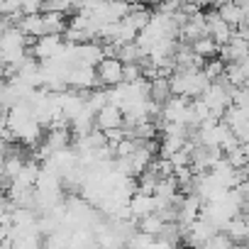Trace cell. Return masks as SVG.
<instances>
[{"label": "cell", "mask_w": 249, "mask_h": 249, "mask_svg": "<svg viewBox=\"0 0 249 249\" xmlns=\"http://www.w3.org/2000/svg\"><path fill=\"white\" fill-rule=\"evenodd\" d=\"M122 69L124 64L117 56H105L98 66H95V78H98V88H117L122 86Z\"/></svg>", "instance_id": "6da1fadb"}, {"label": "cell", "mask_w": 249, "mask_h": 249, "mask_svg": "<svg viewBox=\"0 0 249 249\" xmlns=\"http://www.w3.org/2000/svg\"><path fill=\"white\" fill-rule=\"evenodd\" d=\"M66 86L76 93H90L98 88V78H95V69H88V66H73L69 71V78H66Z\"/></svg>", "instance_id": "7a4b0ae2"}, {"label": "cell", "mask_w": 249, "mask_h": 249, "mask_svg": "<svg viewBox=\"0 0 249 249\" xmlns=\"http://www.w3.org/2000/svg\"><path fill=\"white\" fill-rule=\"evenodd\" d=\"M205 25H208V37H210L217 47H225V44L232 39V35H234V30L222 22V18L217 15L215 8L205 10Z\"/></svg>", "instance_id": "3957f363"}, {"label": "cell", "mask_w": 249, "mask_h": 249, "mask_svg": "<svg viewBox=\"0 0 249 249\" xmlns=\"http://www.w3.org/2000/svg\"><path fill=\"white\" fill-rule=\"evenodd\" d=\"M120 127H124V115L117 105H105L95 115V130L107 132V130H120Z\"/></svg>", "instance_id": "277c9868"}, {"label": "cell", "mask_w": 249, "mask_h": 249, "mask_svg": "<svg viewBox=\"0 0 249 249\" xmlns=\"http://www.w3.org/2000/svg\"><path fill=\"white\" fill-rule=\"evenodd\" d=\"M127 213H130L132 220H142V217L157 213V200H154V196H144V193L135 191V196H132L130 203H127Z\"/></svg>", "instance_id": "5b68a950"}, {"label": "cell", "mask_w": 249, "mask_h": 249, "mask_svg": "<svg viewBox=\"0 0 249 249\" xmlns=\"http://www.w3.org/2000/svg\"><path fill=\"white\" fill-rule=\"evenodd\" d=\"M215 10H217V15L222 18V22L230 25L234 32L249 20V18L244 15V10L239 8V3H222V5H215Z\"/></svg>", "instance_id": "8992f818"}, {"label": "cell", "mask_w": 249, "mask_h": 249, "mask_svg": "<svg viewBox=\"0 0 249 249\" xmlns=\"http://www.w3.org/2000/svg\"><path fill=\"white\" fill-rule=\"evenodd\" d=\"M166 227H169V222H164V217L157 215V213H152V215L137 220V232H142V234H147V237H152V239L164 237V234H166Z\"/></svg>", "instance_id": "52a82bcc"}, {"label": "cell", "mask_w": 249, "mask_h": 249, "mask_svg": "<svg viewBox=\"0 0 249 249\" xmlns=\"http://www.w3.org/2000/svg\"><path fill=\"white\" fill-rule=\"evenodd\" d=\"M222 234H227V239H230L234 247H247V244H249V225H247L239 215L227 222V227H225Z\"/></svg>", "instance_id": "ba28073f"}, {"label": "cell", "mask_w": 249, "mask_h": 249, "mask_svg": "<svg viewBox=\"0 0 249 249\" xmlns=\"http://www.w3.org/2000/svg\"><path fill=\"white\" fill-rule=\"evenodd\" d=\"M169 98H171V86L166 76H157L154 81H149V100L164 105Z\"/></svg>", "instance_id": "9c48e42d"}, {"label": "cell", "mask_w": 249, "mask_h": 249, "mask_svg": "<svg viewBox=\"0 0 249 249\" xmlns=\"http://www.w3.org/2000/svg\"><path fill=\"white\" fill-rule=\"evenodd\" d=\"M222 81H225L230 88H244V86H247V76H244V71H242L239 64H227Z\"/></svg>", "instance_id": "30bf717a"}, {"label": "cell", "mask_w": 249, "mask_h": 249, "mask_svg": "<svg viewBox=\"0 0 249 249\" xmlns=\"http://www.w3.org/2000/svg\"><path fill=\"white\" fill-rule=\"evenodd\" d=\"M203 73H205V78H208L210 83L222 81V76H225V61H222L220 56H215V59L205 61V64H203Z\"/></svg>", "instance_id": "8fae6325"}, {"label": "cell", "mask_w": 249, "mask_h": 249, "mask_svg": "<svg viewBox=\"0 0 249 249\" xmlns=\"http://www.w3.org/2000/svg\"><path fill=\"white\" fill-rule=\"evenodd\" d=\"M144 78V71H142V64H124L122 69V83H137Z\"/></svg>", "instance_id": "7c38bea8"}, {"label": "cell", "mask_w": 249, "mask_h": 249, "mask_svg": "<svg viewBox=\"0 0 249 249\" xmlns=\"http://www.w3.org/2000/svg\"><path fill=\"white\" fill-rule=\"evenodd\" d=\"M203 249H234V244L227 239V234L217 232V234H213V237H210V242H208Z\"/></svg>", "instance_id": "4fadbf2b"}, {"label": "cell", "mask_w": 249, "mask_h": 249, "mask_svg": "<svg viewBox=\"0 0 249 249\" xmlns=\"http://www.w3.org/2000/svg\"><path fill=\"white\" fill-rule=\"evenodd\" d=\"M234 191H237V196H239L242 200H249V178L239 181V186H237Z\"/></svg>", "instance_id": "5bb4252c"}, {"label": "cell", "mask_w": 249, "mask_h": 249, "mask_svg": "<svg viewBox=\"0 0 249 249\" xmlns=\"http://www.w3.org/2000/svg\"><path fill=\"white\" fill-rule=\"evenodd\" d=\"M242 152H244V159H247V166H249V142L242 144Z\"/></svg>", "instance_id": "9a60e30c"}]
</instances>
